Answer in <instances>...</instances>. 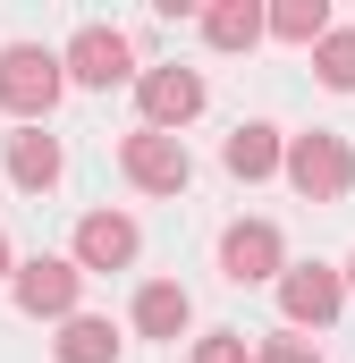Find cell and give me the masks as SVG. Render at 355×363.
Wrapping results in <instances>:
<instances>
[{
  "label": "cell",
  "instance_id": "18",
  "mask_svg": "<svg viewBox=\"0 0 355 363\" xmlns=\"http://www.w3.org/2000/svg\"><path fill=\"white\" fill-rule=\"evenodd\" d=\"M254 363H322V347H305V338H263Z\"/></svg>",
  "mask_w": 355,
  "mask_h": 363
},
{
  "label": "cell",
  "instance_id": "8",
  "mask_svg": "<svg viewBox=\"0 0 355 363\" xmlns=\"http://www.w3.org/2000/svg\"><path fill=\"white\" fill-rule=\"evenodd\" d=\"M136 101H144V127H153V135H170V127H186V118H195V110H203V77H195V68H144V77H136Z\"/></svg>",
  "mask_w": 355,
  "mask_h": 363
},
{
  "label": "cell",
  "instance_id": "10",
  "mask_svg": "<svg viewBox=\"0 0 355 363\" xmlns=\"http://www.w3.org/2000/svg\"><path fill=\"white\" fill-rule=\"evenodd\" d=\"M68 169V152H60V135H43V127H17L9 135V178L26 186V194H51Z\"/></svg>",
  "mask_w": 355,
  "mask_h": 363
},
{
  "label": "cell",
  "instance_id": "14",
  "mask_svg": "<svg viewBox=\"0 0 355 363\" xmlns=\"http://www.w3.org/2000/svg\"><path fill=\"white\" fill-rule=\"evenodd\" d=\"M203 43L212 51H254L263 43V9L254 0H212L203 9Z\"/></svg>",
  "mask_w": 355,
  "mask_h": 363
},
{
  "label": "cell",
  "instance_id": "7",
  "mask_svg": "<svg viewBox=\"0 0 355 363\" xmlns=\"http://www.w3.org/2000/svg\"><path fill=\"white\" fill-rule=\"evenodd\" d=\"M279 313H288L296 330H330V321L347 313V287H339V271H322V262L279 271Z\"/></svg>",
  "mask_w": 355,
  "mask_h": 363
},
{
  "label": "cell",
  "instance_id": "2",
  "mask_svg": "<svg viewBox=\"0 0 355 363\" xmlns=\"http://www.w3.org/2000/svg\"><path fill=\"white\" fill-rule=\"evenodd\" d=\"M279 169H288V186H296L305 203H339V194L355 186V152H347V135L313 127V135H288Z\"/></svg>",
  "mask_w": 355,
  "mask_h": 363
},
{
  "label": "cell",
  "instance_id": "6",
  "mask_svg": "<svg viewBox=\"0 0 355 363\" xmlns=\"http://www.w3.org/2000/svg\"><path fill=\"white\" fill-rule=\"evenodd\" d=\"M279 271H288V245H279L271 220H229V228H220V279L263 287V279H279Z\"/></svg>",
  "mask_w": 355,
  "mask_h": 363
},
{
  "label": "cell",
  "instance_id": "17",
  "mask_svg": "<svg viewBox=\"0 0 355 363\" xmlns=\"http://www.w3.org/2000/svg\"><path fill=\"white\" fill-rule=\"evenodd\" d=\"M195 363H254V355H246L237 330H212V338H195Z\"/></svg>",
  "mask_w": 355,
  "mask_h": 363
},
{
  "label": "cell",
  "instance_id": "13",
  "mask_svg": "<svg viewBox=\"0 0 355 363\" xmlns=\"http://www.w3.org/2000/svg\"><path fill=\"white\" fill-rule=\"evenodd\" d=\"M119 347H127V338H119L102 313H68L60 338H51V355H60V363H119Z\"/></svg>",
  "mask_w": 355,
  "mask_h": 363
},
{
  "label": "cell",
  "instance_id": "20",
  "mask_svg": "<svg viewBox=\"0 0 355 363\" xmlns=\"http://www.w3.org/2000/svg\"><path fill=\"white\" fill-rule=\"evenodd\" d=\"M9 271H17V262H9V237H0V279H9Z\"/></svg>",
  "mask_w": 355,
  "mask_h": 363
},
{
  "label": "cell",
  "instance_id": "12",
  "mask_svg": "<svg viewBox=\"0 0 355 363\" xmlns=\"http://www.w3.org/2000/svg\"><path fill=\"white\" fill-rule=\"evenodd\" d=\"M279 152H288V135H279V127H263V118H246V127L220 144L229 178H246V186H254V178H271V169H279Z\"/></svg>",
  "mask_w": 355,
  "mask_h": 363
},
{
  "label": "cell",
  "instance_id": "5",
  "mask_svg": "<svg viewBox=\"0 0 355 363\" xmlns=\"http://www.w3.org/2000/svg\"><path fill=\"white\" fill-rule=\"evenodd\" d=\"M119 169H127V186H144V194H186L195 152H186V135H153V127H136V135L119 144Z\"/></svg>",
  "mask_w": 355,
  "mask_h": 363
},
{
  "label": "cell",
  "instance_id": "15",
  "mask_svg": "<svg viewBox=\"0 0 355 363\" xmlns=\"http://www.w3.org/2000/svg\"><path fill=\"white\" fill-rule=\"evenodd\" d=\"M263 34H279V43H322L330 34V0H279V9H263Z\"/></svg>",
  "mask_w": 355,
  "mask_h": 363
},
{
  "label": "cell",
  "instance_id": "19",
  "mask_svg": "<svg viewBox=\"0 0 355 363\" xmlns=\"http://www.w3.org/2000/svg\"><path fill=\"white\" fill-rule=\"evenodd\" d=\"M339 287H347V296H355V254H347V271H339Z\"/></svg>",
  "mask_w": 355,
  "mask_h": 363
},
{
  "label": "cell",
  "instance_id": "4",
  "mask_svg": "<svg viewBox=\"0 0 355 363\" xmlns=\"http://www.w3.org/2000/svg\"><path fill=\"white\" fill-rule=\"evenodd\" d=\"M9 296H17V313H34V321H68L77 296H85V271L60 262V254H34V262L9 271Z\"/></svg>",
  "mask_w": 355,
  "mask_h": 363
},
{
  "label": "cell",
  "instance_id": "1",
  "mask_svg": "<svg viewBox=\"0 0 355 363\" xmlns=\"http://www.w3.org/2000/svg\"><path fill=\"white\" fill-rule=\"evenodd\" d=\"M60 51H43V43H9L0 51V110L17 118V127H43L51 118V101H60Z\"/></svg>",
  "mask_w": 355,
  "mask_h": 363
},
{
  "label": "cell",
  "instance_id": "9",
  "mask_svg": "<svg viewBox=\"0 0 355 363\" xmlns=\"http://www.w3.org/2000/svg\"><path fill=\"white\" fill-rule=\"evenodd\" d=\"M136 245H144V237H136V220H127V211H85V220H77V254H68V262H77V271H127V262H136Z\"/></svg>",
  "mask_w": 355,
  "mask_h": 363
},
{
  "label": "cell",
  "instance_id": "11",
  "mask_svg": "<svg viewBox=\"0 0 355 363\" xmlns=\"http://www.w3.org/2000/svg\"><path fill=\"white\" fill-rule=\"evenodd\" d=\"M186 321H195V296L178 279H144L136 287V330L144 338H186Z\"/></svg>",
  "mask_w": 355,
  "mask_h": 363
},
{
  "label": "cell",
  "instance_id": "16",
  "mask_svg": "<svg viewBox=\"0 0 355 363\" xmlns=\"http://www.w3.org/2000/svg\"><path fill=\"white\" fill-rule=\"evenodd\" d=\"M313 77H322L330 93H355V34H339V26H330V34L313 43Z\"/></svg>",
  "mask_w": 355,
  "mask_h": 363
},
{
  "label": "cell",
  "instance_id": "3",
  "mask_svg": "<svg viewBox=\"0 0 355 363\" xmlns=\"http://www.w3.org/2000/svg\"><path fill=\"white\" fill-rule=\"evenodd\" d=\"M60 77H68V85H85V93H110V85H127V77H136V51H127V34H119V26H77V34H68V51H60Z\"/></svg>",
  "mask_w": 355,
  "mask_h": 363
}]
</instances>
